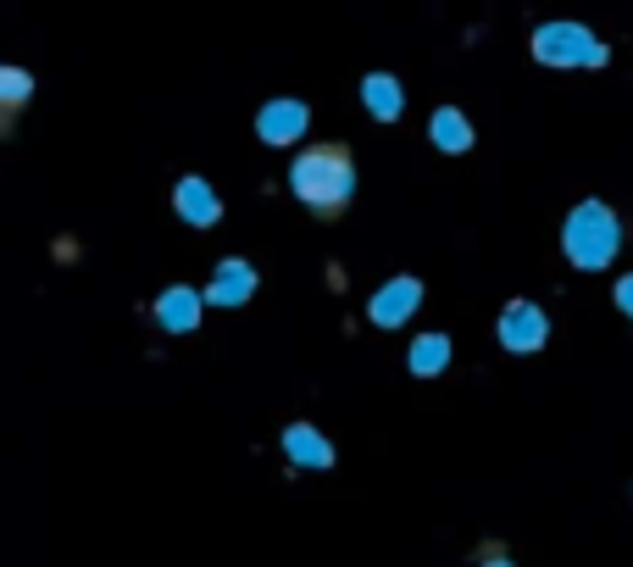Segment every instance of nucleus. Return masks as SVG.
Segmentation results:
<instances>
[{
  "label": "nucleus",
  "mask_w": 633,
  "mask_h": 567,
  "mask_svg": "<svg viewBox=\"0 0 633 567\" xmlns=\"http://www.w3.org/2000/svg\"><path fill=\"white\" fill-rule=\"evenodd\" d=\"M290 190H295V201L306 212H317L323 223H334L350 206V195H355V161H350V150L339 139L301 150L295 168H290Z\"/></svg>",
  "instance_id": "obj_1"
},
{
  "label": "nucleus",
  "mask_w": 633,
  "mask_h": 567,
  "mask_svg": "<svg viewBox=\"0 0 633 567\" xmlns=\"http://www.w3.org/2000/svg\"><path fill=\"white\" fill-rule=\"evenodd\" d=\"M617 246H622V223H617V212H611L606 201L573 206V217H567V228H562V251H567L573 268L600 273V268L617 257Z\"/></svg>",
  "instance_id": "obj_2"
},
{
  "label": "nucleus",
  "mask_w": 633,
  "mask_h": 567,
  "mask_svg": "<svg viewBox=\"0 0 633 567\" xmlns=\"http://www.w3.org/2000/svg\"><path fill=\"white\" fill-rule=\"evenodd\" d=\"M533 61H545V67H606L611 50L584 23H545V29H533Z\"/></svg>",
  "instance_id": "obj_3"
},
{
  "label": "nucleus",
  "mask_w": 633,
  "mask_h": 567,
  "mask_svg": "<svg viewBox=\"0 0 633 567\" xmlns=\"http://www.w3.org/2000/svg\"><path fill=\"white\" fill-rule=\"evenodd\" d=\"M500 345L506 351H517V356H528V351H539L551 340V317H545V306H533V300H506V311H500Z\"/></svg>",
  "instance_id": "obj_4"
},
{
  "label": "nucleus",
  "mask_w": 633,
  "mask_h": 567,
  "mask_svg": "<svg viewBox=\"0 0 633 567\" xmlns=\"http://www.w3.org/2000/svg\"><path fill=\"white\" fill-rule=\"evenodd\" d=\"M306 128H312V106H306V101H267V106L256 112V134H261L267 145H295Z\"/></svg>",
  "instance_id": "obj_5"
},
{
  "label": "nucleus",
  "mask_w": 633,
  "mask_h": 567,
  "mask_svg": "<svg viewBox=\"0 0 633 567\" xmlns=\"http://www.w3.org/2000/svg\"><path fill=\"white\" fill-rule=\"evenodd\" d=\"M417 306H422V284H417V279H389V284L373 295L368 317L378 322V329H400V322H406Z\"/></svg>",
  "instance_id": "obj_6"
},
{
  "label": "nucleus",
  "mask_w": 633,
  "mask_h": 567,
  "mask_svg": "<svg viewBox=\"0 0 633 567\" xmlns=\"http://www.w3.org/2000/svg\"><path fill=\"white\" fill-rule=\"evenodd\" d=\"M172 206H178V217L195 223V228H212V223L223 217V201L212 195V184H206V179H178Z\"/></svg>",
  "instance_id": "obj_7"
},
{
  "label": "nucleus",
  "mask_w": 633,
  "mask_h": 567,
  "mask_svg": "<svg viewBox=\"0 0 633 567\" xmlns=\"http://www.w3.org/2000/svg\"><path fill=\"white\" fill-rule=\"evenodd\" d=\"M156 322L167 334H195V322H201V295L190 284H172L161 300H156Z\"/></svg>",
  "instance_id": "obj_8"
},
{
  "label": "nucleus",
  "mask_w": 633,
  "mask_h": 567,
  "mask_svg": "<svg viewBox=\"0 0 633 567\" xmlns=\"http://www.w3.org/2000/svg\"><path fill=\"white\" fill-rule=\"evenodd\" d=\"M361 101H368V112L378 123H395L406 112V90H400L395 72H368V78H361Z\"/></svg>",
  "instance_id": "obj_9"
},
{
  "label": "nucleus",
  "mask_w": 633,
  "mask_h": 567,
  "mask_svg": "<svg viewBox=\"0 0 633 567\" xmlns=\"http://www.w3.org/2000/svg\"><path fill=\"white\" fill-rule=\"evenodd\" d=\"M250 295H256V268H250V262H217L206 300H217V306H245Z\"/></svg>",
  "instance_id": "obj_10"
},
{
  "label": "nucleus",
  "mask_w": 633,
  "mask_h": 567,
  "mask_svg": "<svg viewBox=\"0 0 633 567\" xmlns=\"http://www.w3.org/2000/svg\"><path fill=\"white\" fill-rule=\"evenodd\" d=\"M284 451H290L295 467H312V473L334 467V445H328L312 423H290V429H284Z\"/></svg>",
  "instance_id": "obj_11"
},
{
  "label": "nucleus",
  "mask_w": 633,
  "mask_h": 567,
  "mask_svg": "<svg viewBox=\"0 0 633 567\" xmlns=\"http://www.w3.org/2000/svg\"><path fill=\"white\" fill-rule=\"evenodd\" d=\"M428 139H433L439 150H450V156H462V150H473V123H467L456 106H439L433 123H428Z\"/></svg>",
  "instance_id": "obj_12"
},
{
  "label": "nucleus",
  "mask_w": 633,
  "mask_h": 567,
  "mask_svg": "<svg viewBox=\"0 0 633 567\" xmlns=\"http://www.w3.org/2000/svg\"><path fill=\"white\" fill-rule=\"evenodd\" d=\"M406 367H411L417 378H433V373H444V367H450V340H444V334H422V340H411V356H406Z\"/></svg>",
  "instance_id": "obj_13"
},
{
  "label": "nucleus",
  "mask_w": 633,
  "mask_h": 567,
  "mask_svg": "<svg viewBox=\"0 0 633 567\" xmlns=\"http://www.w3.org/2000/svg\"><path fill=\"white\" fill-rule=\"evenodd\" d=\"M29 95H34V78H29L23 67H0V112L12 117Z\"/></svg>",
  "instance_id": "obj_14"
},
{
  "label": "nucleus",
  "mask_w": 633,
  "mask_h": 567,
  "mask_svg": "<svg viewBox=\"0 0 633 567\" xmlns=\"http://www.w3.org/2000/svg\"><path fill=\"white\" fill-rule=\"evenodd\" d=\"M611 295H617V311H622V317H633V273H622Z\"/></svg>",
  "instance_id": "obj_15"
},
{
  "label": "nucleus",
  "mask_w": 633,
  "mask_h": 567,
  "mask_svg": "<svg viewBox=\"0 0 633 567\" xmlns=\"http://www.w3.org/2000/svg\"><path fill=\"white\" fill-rule=\"evenodd\" d=\"M478 567H517V562L506 556V545H484V556H478Z\"/></svg>",
  "instance_id": "obj_16"
}]
</instances>
